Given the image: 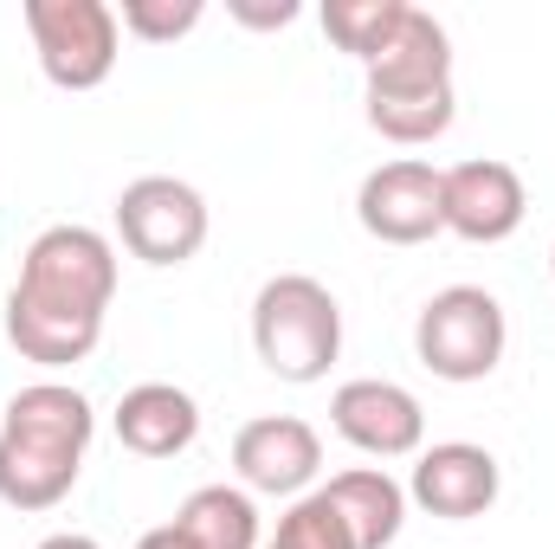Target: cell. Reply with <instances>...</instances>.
I'll list each match as a JSON object with an SVG mask.
<instances>
[{"instance_id": "1", "label": "cell", "mask_w": 555, "mask_h": 549, "mask_svg": "<svg viewBox=\"0 0 555 549\" xmlns=\"http://www.w3.org/2000/svg\"><path fill=\"white\" fill-rule=\"evenodd\" d=\"M98 413L65 382H33L0 413V505L13 511H52L72 498L85 452H91Z\"/></svg>"}, {"instance_id": "2", "label": "cell", "mask_w": 555, "mask_h": 549, "mask_svg": "<svg viewBox=\"0 0 555 549\" xmlns=\"http://www.w3.org/2000/svg\"><path fill=\"white\" fill-rule=\"evenodd\" d=\"M253 349L278 382H323L343 356V304L310 272H278L253 297Z\"/></svg>"}, {"instance_id": "3", "label": "cell", "mask_w": 555, "mask_h": 549, "mask_svg": "<svg viewBox=\"0 0 555 549\" xmlns=\"http://www.w3.org/2000/svg\"><path fill=\"white\" fill-rule=\"evenodd\" d=\"M117 297V246L98 233V227H46L26 259L20 278L7 291V304H26V310H52V317H78V323H104Z\"/></svg>"}, {"instance_id": "4", "label": "cell", "mask_w": 555, "mask_h": 549, "mask_svg": "<svg viewBox=\"0 0 555 549\" xmlns=\"http://www.w3.org/2000/svg\"><path fill=\"white\" fill-rule=\"evenodd\" d=\"M504 343H511V323L485 284H446L414 317V356L439 382H485L504 362Z\"/></svg>"}, {"instance_id": "5", "label": "cell", "mask_w": 555, "mask_h": 549, "mask_svg": "<svg viewBox=\"0 0 555 549\" xmlns=\"http://www.w3.org/2000/svg\"><path fill=\"white\" fill-rule=\"evenodd\" d=\"M26 33L39 52V72L59 91H98L117 72V7L104 0H26Z\"/></svg>"}, {"instance_id": "6", "label": "cell", "mask_w": 555, "mask_h": 549, "mask_svg": "<svg viewBox=\"0 0 555 549\" xmlns=\"http://www.w3.org/2000/svg\"><path fill=\"white\" fill-rule=\"evenodd\" d=\"M117 233L142 266H188L207 246V201L194 181L142 175L117 194Z\"/></svg>"}, {"instance_id": "7", "label": "cell", "mask_w": 555, "mask_h": 549, "mask_svg": "<svg viewBox=\"0 0 555 549\" xmlns=\"http://www.w3.org/2000/svg\"><path fill=\"white\" fill-rule=\"evenodd\" d=\"M439 214H446V233H459L472 246H498L524 227L530 194H524V175L511 162L478 155V162L439 168Z\"/></svg>"}, {"instance_id": "8", "label": "cell", "mask_w": 555, "mask_h": 549, "mask_svg": "<svg viewBox=\"0 0 555 549\" xmlns=\"http://www.w3.org/2000/svg\"><path fill=\"white\" fill-rule=\"evenodd\" d=\"M356 220L362 233H375L382 246H426L433 233H446V214H439V168L433 162H382L362 175V194H356Z\"/></svg>"}, {"instance_id": "9", "label": "cell", "mask_w": 555, "mask_h": 549, "mask_svg": "<svg viewBox=\"0 0 555 549\" xmlns=\"http://www.w3.org/2000/svg\"><path fill=\"white\" fill-rule=\"evenodd\" d=\"M323 465V439L310 420L297 413H259L233 433V472L246 478V491L266 498H304V485Z\"/></svg>"}, {"instance_id": "10", "label": "cell", "mask_w": 555, "mask_h": 549, "mask_svg": "<svg viewBox=\"0 0 555 549\" xmlns=\"http://www.w3.org/2000/svg\"><path fill=\"white\" fill-rule=\"evenodd\" d=\"M330 426H336L356 452H369V459H408V452H420V439H426L420 401L401 382H382V375L343 382V388L330 395Z\"/></svg>"}, {"instance_id": "11", "label": "cell", "mask_w": 555, "mask_h": 549, "mask_svg": "<svg viewBox=\"0 0 555 549\" xmlns=\"http://www.w3.org/2000/svg\"><path fill=\"white\" fill-rule=\"evenodd\" d=\"M498 485H504V472H498V459H491L485 446H472V439H439V446L420 452L408 498H414L426 518L465 524V518H485V511L498 505Z\"/></svg>"}, {"instance_id": "12", "label": "cell", "mask_w": 555, "mask_h": 549, "mask_svg": "<svg viewBox=\"0 0 555 549\" xmlns=\"http://www.w3.org/2000/svg\"><path fill=\"white\" fill-rule=\"evenodd\" d=\"M362 72H369V98H433V91H452V39H446V26L426 7H408L401 33Z\"/></svg>"}, {"instance_id": "13", "label": "cell", "mask_w": 555, "mask_h": 549, "mask_svg": "<svg viewBox=\"0 0 555 549\" xmlns=\"http://www.w3.org/2000/svg\"><path fill=\"white\" fill-rule=\"evenodd\" d=\"M194 433H201V408L175 382H137L117 401V439L137 459H175V452L194 446Z\"/></svg>"}, {"instance_id": "14", "label": "cell", "mask_w": 555, "mask_h": 549, "mask_svg": "<svg viewBox=\"0 0 555 549\" xmlns=\"http://www.w3.org/2000/svg\"><path fill=\"white\" fill-rule=\"evenodd\" d=\"M323 498L343 511L356 549H388L401 537V518H408V491L382 472V465H356V472H336L323 485Z\"/></svg>"}, {"instance_id": "15", "label": "cell", "mask_w": 555, "mask_h": 549, "mask_svg": "<svg viewBox=\"0 0 555 549\" xmlns=\"http://www.w3.org/2000/svg\"><path fill=\"white\" fill-rule=\"evenodd\" d=\"M175 531L194 549H259V505L240 485H201L175 511Z\"/></svg>"}, {"instance_id": "16", "label": "cell", "mask_w": 555, "mask_h": 549, "mask_svg": "<svg viewBox=\"0 0 555 549\" xmlns=\"http://www.w3.org/2000/svg\"><path fill=\"white\" fill-rule=\"evenodd\" d=\"M408 20V0H330L323 7V33L349 52V59H382V46L401 33Z\"/></svg>"}, {"instance_id": "17", "label": "cell", "mask_w": 555, "mask_h": 549, "mask_svg": "<svg viewBox=\"0 0 555 549\" xmlns=\"http://www.w3.org/2000/svg\"><path fill=\"white\" fill-rule=\"evenodd\" d=\"M272 549H356V537H349L343 511H336L323 491H304V498H291V511L278 518Z\"/></svg>"}, {"instance_id": "18", "label": "cell", "mask_w": 555, "mask_h": 549, "mask_svg": "<svg viewBox=\"0 0 555 549\" xmlns=\"http://www.w3.org/2000/svg\"><path fill=\"white\" fill-rule=\"evenodd\" d=\"M201 20H207L201 0H124V7H117V26L137 33V39H149V46H168V39L194 33Z\"/></svg>"}, {"instance_id": "19", "label": "cell", "mask_w": 555, "mask_h": 549, "mask_svg": "<svg viewBox=\"0 0 555 549\" xmlns=\"http://www.w3.org/2000/svg\"><path fill=\"white\" fill-rule=\"evenodd\" d=\"M227 13H233L240 26H253V33H278V26H291L304 7H297V0H227Z\"/></svg>"}, {"instance_id": "20", "label": "cell", "mask_w": 555, "mask_h": 549, "mask_svg": "<svg viewBox=\"0 0 555 549\" xmlns=\"http://www.w3.org/2000/svg\"><path fill=\"white\" fill-rule=\"evenodd\" d=\"M137 549H194V544H188V537H181L175 524H162V531H142Z\"/></svg>"}, {"instance_id": "21", "label": "cell", "mask_w": 555, "mask_h": 549, "mask_svg": "<svg viewBox=\"0 0 555 549\" xmlns=\"http://www.w3.org/2000/svg\"><path fill=\"white\" fill-rule=\"evenodd\" d=\"M39 549H104L98 537H78V531H59V537H46Z\"/></svg>"}, {"instance_id": "22", "label": "cell", "mask_w": 555, "mask_h": 549, "mask_svg": "<svg viewBox=\"0 0 555 549\" xmlns=\"http://www.w3.org/2000/svg\"><path fill=\"white\" fill-rule=\"evenodd\" d=\"M550 272H555V253H550Z\"/></svg>"}]
</instances>
